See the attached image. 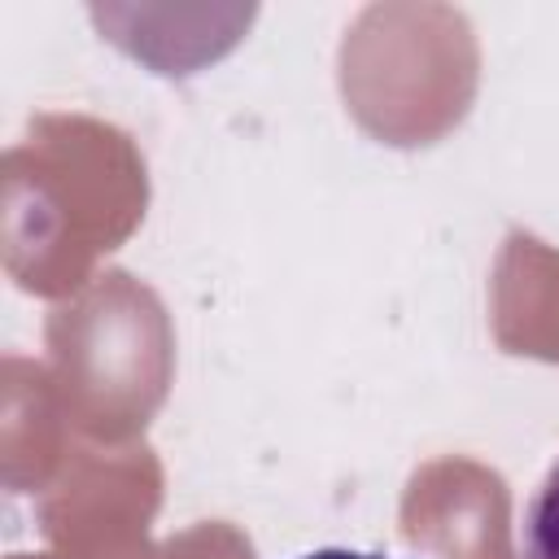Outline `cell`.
<instances>
[{
    "label": "cell",
    "mask_w": 559,
    "mask_h": 559,
    "mask_svg": "<svg viewBox=\"0 0 559 559\" xmlns=\"http://www.w3.org/2000/svg\"><path fill=\"white\" fill-rule=\"evenodd\" d=\"M520 546L524 559H559V459L533 489L520 524Z\"/></svg>",
    "instance_id": "obj_1"
},
{
    "label": "cell",
    "mask_w": 559,
    "mask_h": 559,
    "mask_svg": "<svg viewBox=\"0 0 559 559\" xmlns=\"http://www.w3.org/2000/svg\"><path fill=\"white\" fill-rule=\"evenodd\" d=\"M297 559H393V555H367V550H341V546H328V550H310V555H297Z\"/></svg>",
    "instance_id": "obj_2"
}]
</instances>
